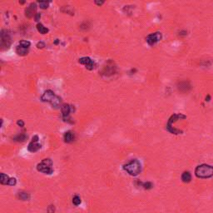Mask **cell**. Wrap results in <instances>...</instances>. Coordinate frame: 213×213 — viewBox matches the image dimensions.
Listing matches in <instances>:
<instances>
[{
  "label": "cell",
  "mask_w": 213,
  "mask_h": 213,
  "mask_svg": "<svg viewBox=\"0 0 213 213\" xmlns=\"http://www.w3.org/2000/svg\"><path fill=\"white\" fill-rule=\"evenodd\" d=\"M75 139V136L74 133L72 132H67L64 134V141L67 143H70V142H73Z\"/></svg>",
  "instance_id": "obj_11"
},
{
  "label": "cell",
  "mask_w": 213,
  "mask_h": 213,
  "mask_svg": "<svg viewBox=\"0 0 213 213\" xmlns=\"http://www.w3.org/2000/svg\"><path fill=\"white\" fill-rule=\"evenodd\" d=\"M16 183H17V180H16V178L12 177V178H10V180H9V186H14V185H16Z\"/></svg>",
  "instance_id": "obj_23"
},
{
  "label": "cell",
  "mask_w": 213,
  "mask_h": 213,
  "mask_svg": "<svg viewBox=\"0 0 213 213\" xmlns=\"http://www.w3.org/2000/svg\"><path fill=\"white\" fill-rule=\"evenodd\" d=\"M139 183V185H141L142 186H143V188L144 189H147V190H149V189H151L152 188V186H153V185L152 184V182H138Z\"/></svg>",
  "instance_id": "obj_18"
},
{
  "label": "cell",
  "mask_w": 213,
  "mask_h": 213,
  "mask_svg": "<svg viewBox=\"0 0 213 213\" xmlns=\"http://www.w3.org/2000/svg\"><path fill=\"white\" fill-rule=\"evenodd\" d=\"M182 180L183 182H190L192 180V175L189 172H184L182 175Z\"/></svg>",
  "instance_id": "obj_14"
},
{
  "label": "cell",
  "mask_w": 213,
  "mask_h": 213,
  "mask_svg": "<svg viewBox=\"0 0 213 213\" xmlns=\"http://www.w3.org/2000/svg\"><path fill=\"white\" fill-rule=\"evenodd\" d=\"M61 111L62 113V117L64 119H67L69 116V113L71 112V107L68 104H63L61 107Z\"/></svg>",
  "instance_id": "obj_10"
},
{
  "label": "cell",
  "mask_w": 213,
  "mask_h": 213,
  "mask_svg": "<svg viewBox=\"0 0 213 213\" xmlns=\"http://www.w3.org/2000/svg\"><path fill=\"white\" fill-rule=\"evenodd\" d=\"M18 196H19V199L22 200V201H29V200L30 199V195H29V193L22 192L19 193Z\"/></svg>",
  "instance_id": "obj_15"
},
{
  "label": "cell",
  "mask_w": 213,
  "mask_h": 213,
  "mask_svg": "<svg viewBox=\"0 0 213 213\" xmlns=\"http://www.w3.org/2000/svg\"><path fill=\"white\" fill-rule=\"evenodd\" d=\"M41 99L43 102H48L52 104V107H57L60 105L61 102V98L58 97L52 90H47L42 94L41 97Z\"/></svg>",
  "instance_id": "obj_3"
},
{
  "label": "cell",
  "mask_w": 213,
  "mask_h": 213,
  "mask_svg": "<svg viewBox=\"0 0 213 213\" xmlns=\"http://www.w3.org/2000/svg\"><path fill=\"white\" fill-rule=\"evenodd\" d=\"M39 17H40V14H39V13H38V14H37V17H36V21H38Z\"/></svg>",
  "instance_id": "obj_27"
},
{
  "label": "cell",
  "mask_w": 213,
  "mask_h": 213,
  "mask_svg": "<svg viewBox=\"0 0 213 213\" xmlns=\"http://www.w3.org/2000/svg\"><path fill=\"white\" fill-rule=\"evenodd\" d=\"M26 138H27V136L25 134L22 133L20 135H18L17 137H14V141H16V142H23V141L26 140Z\"/></svg>",
  "instance_id": "obj_17"
},
{
  "label": "cell",
  "mask_w": 213,
  "mask_h": 213,
  "mask_svg": "<svg viewBox=\"0 0 213 213\" xmlns=\"http://www.w3.org/2000/svg\"><path fill=\"white\" fill-rule=\"evenodd\" d=\"M9 180H10V178L6 174H4V173L0 174V182L2 185H9Z\"/></svg>",
  "instance_id": "obj_13"
},
{
  "label": "cell",
  "mask_w": 213,
  "mask_h": 213,
  "mask_svg": "<svg viewBox=\"0 0 213 213\" xmlns=\"http://www.w3.org/2000/svg\"><path fill=\"white\" fill-rule=\"evenodd\" d=\"M47 211H48V213H54L55 212V206H52V205H51V206H49L48 207Z\"/></svg>",
  "instance_id": "obj_22"
},
{
  "label": "cell",
  "mask_w": 213,
  "mask_h": 213,
  "mask_svg": "<svg viewBox=\"0 0 213 213\" xmlns=\"http://www.w3.org/2000/svg\"><path fill=\"white\" fill-rule=\"evenodd\" d=\"M17 124L19 125V126H20V127H23L24 126V122L23 120H19L18 122H17Z\"/></svg>",
  "instance_id": "obj_25"
},
{
  "label": "cell",
  "mask_w": 213,
  "mask_h": 213,
  "mask_svg": "<svg viewBox=\"0 0 213 213\" xmlns=\"http://www.w3.org/2000/svg\"><path fill=\"white\" fill-rule=\"evenodd\" d=\"M19 45L22 46V47H23V48H29V46L31 45V42L29 41H27V40H22L19 42Z\"/></svg>",
  "instance_id": "obj_20"
},
{
  "label": "cell",
  "mask_w": 213,
  "mask_h": 213,
  "mask_svg": "<svg viewBox=\"0 0 213 213\" xmlns=\"http://www.w3.org/2000/svg\"><path fill=\"white\" fill-rule=\"evenodd\" d=\"M95 3H96V4H98V5H102V4H103V3H104V2H103V1H102V2L95 1Z\"/></svg>",
  "instance_id": "obj_26"
},
{
  "label": "cell",
  "mask_w": 213,
  "mask_h": 213,
  "mask_svg": "<svg viewBox=\"0 0 213 213\" xmlns=\"http://www.w3.org/2000/svg\"><path fill=\"white\" fill-rule=\"evenodd\" d=\"M37 29L38 31L42 33V34H46L47 33H48V29H47V28H45L42 23H38V25H37Z\"/></svg>",
  "instance_id": "obj_16"
},
{
  "label": "cell",
  "mask_w": 213,
  "mask_h": 213,
  "mask_svg": "<svg viewBox=\"0 0 213 213\" xmlns=\"http://www.w3.org/2000/svg\"><path fill=\"white\" fill-rule=\"evenodd\" d=\"M7 33L8 32L6 31V33H4V30H3L2 33H1V47H2V48H3L4 47L6 48H9V47L10 45V37H9V34Z\"/></svg>",
  "instance_id": "obj_7"
},
{
  "label": "cell",
  "mask_w": 213,
  "mask_h": 213,
  "mask_svg": "<svg viewBox=\"0 0 213 213\" xmlns=\"http://www.w3.org/2000/svg\"><path fill=\"white\" fill-rule=\"evenodd\" d=\"M39 7L42 9H46L48 7V2L47 1H40L39 2Z\"/></svg>",
  "instance_id": "obj_21"
},
{
  "label": "cell",
  "mask_w": 213,
  "mask_h": 213,
  "mask_svg": "<svg viewBox=\"0 0 213 213\" xmlns=\"http://www.w3.org/2000/svg\"><path fill=\"white\" fill-rule=\"evenodd\" d=\"M81 198H80L78 196H73V198H72V203H73V205H75V206H79V205L81 204Z\"/></svg>",
  "instance_id": "obj_19"
},
{
  "label": "cell",
  "mask_w": 213,
  "mask_h": 213,
  "mask_svg": "<svg viewBox=\"0 0 213 213\" xmlns=\"http://www.w3.org/2000/svg\"><path fill=\"white\" fill-rule=\"evenodd\" d=\"M37 169L38 172L50 175L53 173V168H52V162L49 158L43 159L42 163H38L37 166Z\"/></svg>",
  "instance_id": "obj_4"
},
{
  "label": "cell",
  "mask_w": 213,
  "mask_h": 213,
  "mask_svg": "<svg viewBox=\"0 0 213 213\" xmlns=\"http://www.w3.org/2000/svg\"><path fill=\"white\" fill-rule=\"evenodd\" d=\"M162 38V34L161 33L159 32H157V33H152L150 35H148L147 37V42L150 45V46H153L155 45L157 42H158L159 41L161 40Z\"/></svg>",
  "instance_id": "obj_6"
},
{
  "label": "cell",
  "mask_w": 213,
  "mask_h": 213,
  "mask_svg": "<svg viewBox=\"0 0 213 213\" xmlns=\"http://www.w3.org/2000/svg\"><path fill=\"white\" fill-rule=\"evenodd\" d=\"M16 52L19 55H20V56H26L29 53V48H23V47H22L20 45H19L16 48Z\"/></svg>",
  "instance_id": "obj_12"
},
{
  "label": "cell",
  "mask_w": 213,
  "mask_h": 213,
  "mask_svg": "<svg viewBox=\"0 0 213 213\" xmlns=\"http://www.w3.org/2000/svg\"><path fill=\"white\" fill-rule=\"evenodd\" d=\"M79 63L80 64H82V65H85L86 68L88 69V70H92L94 68V62L90 58L88 57H83V58H81L79 59Z\"/></svg>",
  "instance_id": "obj_8"
},
{
  "label": "cell",
  "mask_w": 213,
  "mask_h": 213,
  "mask_svg": "<svg viewBox=\"0 0 213 213\" xmlns=\"http://www.w3.org/2000/svg\"><path fill=\"white\" fill-rule=\"evenodd\" d=\"M36 10H37V5H36V3H32L26 9V10H25V15L28 17V18H33L36 13Z\"/></svg>",
  "instance_id": "obj_9"
},
{
  "label": "cell",
  "mask_w": 213,
  "mask_h": 213,
  "mask_svg": "<svg viewBox=\"0 0 213 213\" xmlns=\"http://www.w3.org/2000/svg\"><path fill=\"white\" fill-rule=\"evenodd\" d=\"M123 169L131 176H137L142 171V166L138 160L133 159L123 166Z\"/></svg>",
  "instance_id": "obj_2"
},
{
  "label": "cell",
  "mask_w": 213,
  "mask_h": 213,
  "mask_svg": "<svg viewBox=\"0 0 213 213\" xmlns=\"http://www.w3.org/2000/svg\"><path fill=\"white\" fill-rule=\"evenodd\" d=\"M195 175L202 179L211 178L213 177V167L207 164H202L196 168Z\"/></svg>",
  "instance_id": "obj_1"
},
{
  "label": "cell",
  "mask_w": 213,
  "mask_h": 213,
  "mask_svg": "<svg viewBox=\"0 0 213 213\" xmlns=\"http://www.w3.org/2000/svg\"><path fill=\"white\" fill-rule=\"evenodd\" d=\"M37 47H38V48H42L45 47V43H44L43 42H38Z\"/></svg>",
  "instance_id": "obj_24"
},
{
  "label": "cell",
  "mask_w": 213,
  "mask_h": 213,
  "mask_svg": "<svg viewBox=\"0 0 213 213\" xmlns=\"http://www.w3.org/2000/svg\"><path fill=\"white\" fill-rule=\"evenodd\" d=\"M38 140H39V138H38V135H35L33 137V139H32V141L30 142V143L29 144V147H28V149H29V151L31 152H38L39 149H41V145L38 143Z\"/></svg>",
  "instance_id": "obj_5"
}]
</instances>
